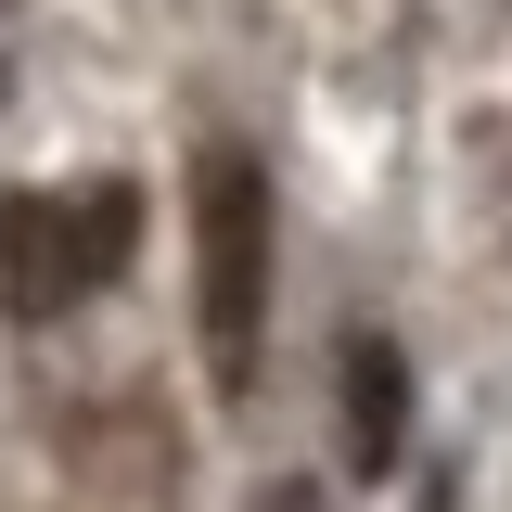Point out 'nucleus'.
Segmentation results:
<instances>
[{"instance_id":"f257e3e1","label":"nucleus","mask_w":512,"mask_h":512,"mask_svg":"<svg viewBox=\"0 0 512 512\" xmlns=\"http://www.w3.org/2000/svg\"><path fill=\"white\" fill-rule=\"evenodd\" d=\"M141 244V192L128 180H77V192H0V308L52 320L77 295H103Z\"/></svg>"},{"instance_id":"f03ea898","label":"nucleus","mask_w":512,"mask_h":512,"mask_svg":"<svg viewBox=\"0 0 512 512\" xmlns=\"http://www.w3.org/2000/svg\"><path fill=\"white\" fill-rule=\"evenodd\" d=\"M192 269H205V359H218V384H244L256 308H269V180L231 141L192 167Z\"/></svg>"},{"instance_id":"7ed1b4c3","label":"nucleus","mask_w":512,"mask_h":512,"mask_svg":"<svg viewBox=\"0 0 512 512\" xmlns=\"http://www.w3.org/2000/svg\"><path fill=\"white\" fill-rule=\"evenodd\" d=\"M397 448H410V359L384 333H359L346 346V461L359 474H397Z\"/></svg>"}]
</instances>
